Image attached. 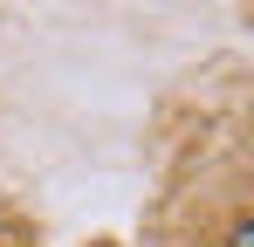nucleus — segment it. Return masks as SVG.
I'll return each instance as SVG.
<instances>
[{
  "mask_svg": "<svg viewBox=\"0 0 254 247\" xmlns=\"http://www.w3.org/2000/svg\"><path fill=\"white\" fill-rule=\"evenodd\" d=\"M227 247H254V220H234V234H227Z\"/></svg>",
  "mask_w": 254,
  "mask_h": 247,
  "instance_id": "1",
  "label": "nucleus"
}]
</instances>
